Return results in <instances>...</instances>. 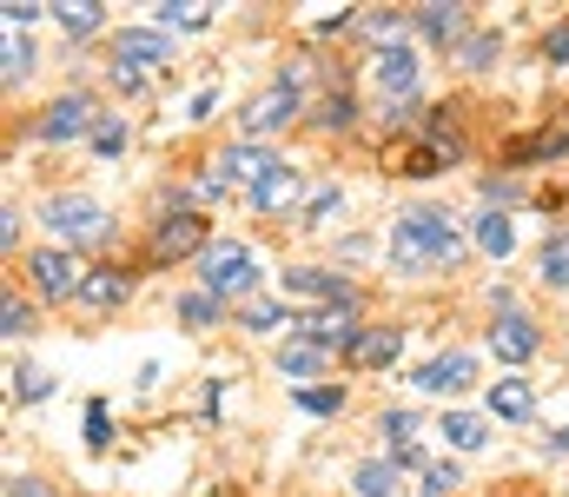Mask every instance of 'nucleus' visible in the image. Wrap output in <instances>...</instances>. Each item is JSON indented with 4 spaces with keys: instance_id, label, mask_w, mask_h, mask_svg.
Returning a JSON list of instances; mask_svg holds the SVG:
<instances>
[{
    "instance_id": "f257e3e1",
    "label": "nucleus",
    "mask_w": 569,
    "mask_h": 497,
    "mask_svg": "<svg viewBox=\"0 0 569 497\" xmlns=\"http://www.w3.org/2000/svg\"><path fill=\"white\" fill-rule=\"evenodd\" d=\"M27 272H33V292H40V299L67 306V299L87 292V272H93V266H80V252H67V246H33V252H27Z\"/></svg>"
},
{
    "instance_id": "f03ea898",
    "label": "nucleus",
    "mask_w": 569,
    "mask_h": 497,
    "mask_svg": "<svg viewBox=\"0 0 569 497\" xmlns=\"http://www.w3.org/2000/svg\"><path fill=\"white\" fill-rule=\"evenodd\" d=\"M252 279H259V259H252V246H239V239H226V246H212V252L199 259V286L219 292V299H246Z\"/></svg>"
},
{
    "instance_id": "7ed1b4c3",
    "label": "nucleus",
    "mask_w": 569,
    "mask_h": 497,
    "mask_svg": "<svg viewBox=\"0 0 569 497\" xmlns=\"http://www.w3.org/2000/svg\"><path fill=\"white\" fill-rule=\"evenodd\" d=\"M192 252H199V259L212 252V246H206V219H199L192 206H186V212H166V219L152 226L146 259H152V266H179V259H192Z\"/></svg>"
},
{
    "instance_id": "20e7f679",
    "label": "nucleus",
    "mask_w": 569,
    "mask_h": 497,
    "mask_svg": "<svg viewBox=\"0 0 569 497\" xmlns=\"http://www.w3.org/2000/svg\"><path fill=\"white\" fill-rule=\"evenodd\" d=\"M358 312H365V299H358V292H345V299H331V306H318V312H311V319H305V338H318V345H331V351H351V345H358Z\"/></svg>"
},
{
    "instance_id": "39448f33",
    "label": "nucleus",
    "mask_w": 569,
    "mask_h": 497,
    "mask_svg": "<svg viewBox=\"0 0 569 497\" xmlns=\"http://www.w3.org/2000/svg\"><path fill=\"white\" fill-rule=\"evenodd\" d=\"M33 133H40V140H80V133H100V127H93V100H87V93H60V100L33 120Z\"/></svg>"
},
{
    "instance_id": "423d86ee",
    "label": "nucleus",
    "mask_w": 569,
    "mask_h": 497,
    "mask_svg": "<svg viewBox=\"0 0 569 497\" xmlns=\"http://www.w3.org/2000/svg\"><path fill=\"white\" fill-rule=\"evenodd\" d=\"M47 226L60 239H100L107 232V212L93 199H80V192H60V199H47Z\"/></svg>"
},
{
    "instance_id": "0eeeda50",
    "label": "nucleus",
    "mask_w": 569,
    "mask_h": 497,
    "mask_svg": "<svg viewBox=\"0 0 569 497\" xmlns=\"http://www.w3.org/2000/svg\"><path fill=\"white\" fill-rule=\"evenodd\" d=\"M411 226H418V239H425L430 266H457L463 259V232L450 226V212H437V206H425V212H405Z\"/></svg>"
},
{
    "instance_id": "6e6552de",
    "label": "nucleus",
    "mask_w": 569,
    "mask_h": 497,
    "mask_svg": "<svg viewBox=\"0 0 569 497\" xmlns=\"http://www.w3.org/2000/svg\"><path fill=\"white\" fill-rule=\"evenodd\" d=\"M537 345H543V331H537V319H523V312H503V319L490 326V351H497L503 365L537 358Z\"/></svg>"
},
{
    "instance_id": "1a4fd4ad",
    "label": "nucleus",
    "mask_w": 569,
    "mask_h": 497,
    "mask_svg": "<svg viewBox=\"0 0 569 497\" xmlns=\"http://www.w3.org/2000/svg\"><path fill=\"white\" fill-rule=\"evenodd\" d=\"M371 73H378V93H385V100H411V87H418V53H411V47H378Z\"/></svg>"
},
{
    "instance_id": "9d476101",
    "label": "nucleus",
    "mask_w": 569,
    "mask_h": 497,
    "mask_svg": "<svg viewBox=\"0 0 569 497\" xmlns=\"http://www.w3.org/2000/svg\"><path fill=\"white\" fill-rule=\"evenodd\" d=\"M291 113H298V87H291V73H284L279 87H266L239 120H246V133H272V127H284Z\"/></svg>"
},
{
    "instance_id": "9b49d317",
    "label": "nucleus",
    "mask_w": 569,
    "mask_h": 497,
    "mask_svg": "<svg viewBox=\"0 0 569 497\" xmlns=\"http://www.w3.org/2000/svg\"><path fill=\"white\" fill-rule=\"evenodd\" d=\"M127 292H133V272H127V266H93V272H87L80 306H87V312H113Z\"/></svg>"
},
{
    "instance_id": "f8f14e48",
    "label": "nucleus",
    "mask_w": 569,
    "mask_h": 497,
    "mask_svg": "<svg viewBox=\"0 0 569 497\" xmlns=\"http://www.w3.org/2000/svg\"><path fill=\"white\" fill-rule=\"evenodd\" d=\"M563 153H569V113H563V120H550L543 133H530V140H510V147H503V160H510V166H523V160H563Z\"/></svg>"
},
{
    "instance_id": "ddd939ff",
    "label": "nucleus",
    "mask_w": 569,
    "mask_h": 497,
    "mask_svg": "<svg viewBox=\"0 0 569 497\" xmlns=\"http://www.w3.org/2000/svg\"><path fill=\"white\" fill-rule=\"evenodd\" d=\"M331 358H338V351H331V345H318V338H305V331L279 345V371H284V378H318Z\"/></svg>"
},
{
    "instance_id": "4468645a",
    "label": "nucleus",
    "mask_w": 569,
    "mask_h": 497,
    "mask_svg": "<svg viewBox=\"0 0 569 497\" xmlns=\"http://www.w3.org/2000/svg\"><path fill=\"white\" fill-rule=\"evenodd\" d=\"M279 166H284V160H272L266 147H226V153H219V172H226V179H246L252 192H259V186H266Z\"/></svg>"
},
{
    "instance_id": "2eb2a0df",
    "label": "nucleus",
    "mask_w": 569,
    "mask_h": 497,
    "mask_svg": "<svg viewBox=\"0 0 569 497\" xmlns=\"http://www.w3.org/2000/svg\"><path fill=\"white\" fill-rule=\"evenodd\" d=\"M411 20H418V33H425V40H437V47H457V40L470 33V13H463V7H443V0L418 7Z\"/></svg>"
},
{
    "instance_id": "dca6fc26",
    "label": "nucleus",
    "mask_w": 569,
    "mask_h": 497,
    "mask_svg": "<svg viewBox=\"0 0 569 497\" xmlns=\"http://www.w3.org/2000/svg\"><path fill=\"white\" fill-rule=\"evenodd\" d=\"M345 365H358V371L398 365V326H365V331H358V345L345 351Z\"/></svg>"
},
{
    "instance_id": "f3484780",
    "label": "nucleus",
    "mask_w": 569,
    "mask_h": 497,
    "mask_svg": "<svg viewBox=\"0 0 569 497\" xmlns=\"http://www.w3.org/2000/svg\"><path fill=\"white\" fill-rule=\"evenodd\" d=\"M284 299H318V306H331V299H345V279L325 272V266H291V272H284Z\"/></svg>"
},
{
    "instance_id": "a211bd4d",
    "label": "nucleus",
    "mask_w": 569,
    "mask_h": 497,
    "mask_svg": "<svg viewBox=\"0 0 569 497\" xmlns=\"http://www.w3.org/2000/svg\"><path fill=\"white\" fill-rule=\"evenodd\" d=\"M470 378H477L470 351H443V358H430L425 371H418V391H463Z\"/></svg>"
},
{
    "instance_id": "6ab92c4d",
    "label": "nucleus",
    "mask_w": 569,
    "mask_h": 497,
    "mask_svg": "<svg viewBox=\"0 0 569 497\" xmlns=\"http://www.w3.org/2000/svg\"><path fill=\"white\" fill-rule=\"evenodd\" d=\"M172 60V40L166 33H152V27H133V33H120V67H166Z\"/></svg>"
},
{
    "instance_id": "aec40b11",
    "label": "nucleus",
    "mask_w": 569,
    "mask_h": 497,
    "mask_svg": "<svg viewBox=\"0 0 569 497\" xmlns=\"http://www.w3.org/2000/svg\"><path fill=\"white\" fill-rule=\"evenodd\" d=\"M298 199H305V172H298V166H279V172L252 192L259 212H284V206H298Z\"/></svg>"
},
{
    "instance_id": "412c9836",
    "label": "nucleus",
    "mask_w": 569,
    "mask_h": 497,
    "mask_svg": "<svg viewBox=\"0 0 569 497\" xmlns=\"http://www.w3.org/2000/svg\"><path fill=\"white\" fill-rule=\"evenodd\" d=\"M443 153L430 147V140H418V147H391V172H405V179H430V172H443Z\"/></svg>"
},
{
    "instance_id": "4be33fe9",
    "label": "nucleus",
    "mask_w": 569,
    "mask_h": 497,
    "mask_svg": "<svg viewBox=\"0 0 569 497\" xmlns=\"http://www.w3.org/2000/svg\"><path fill=\"white\" fill-rule=\"evenodd\" d=\"M391 266H398V272H425L430 266V252H425V239H418L411 219H398V232H391Z\"/></svg>"
},
{
    "instance_id": "5701e85b",
    "label": "nucleus",
    "mask_w": 569,
    "mask_h": 497,
    "mask_svg": "<svg viewBox=\"0 0 569 497\" xmlns=\"http://www.w3.org/2000/svg\"><path fill=\"white\" fill-rule=\"evenodd\" d=\"M53 20H60L73 40H87V33L107 27V7H93V0H67V7H53Z\"/></svg>"
},
{
    "instance_id": "b1692460",
    "label": "nucleus",
    "mask_w": 569,
    "mask_h": 497,
    "mask_svg": "<svg viewBox=\"0 0 569 497\" xmlns=\"http://www.w3.org/2000/svg\"><path fill=\"white\" fill-rule=\"evenodd\" d=\"M351 485H358V497H398V491H405L391 458H371V465H358V478H351Z\"/></svg>"
},
{
    "instance_id": "393cba45",
    "label": "nucleus",
    "mask_w": 569,
    "mask_h": 497,
    "mask_svg": "<svg viewBox=\"0 0 569 497\" xmlns=\"http://www.w3.org/2000/svg\"><path fill=\"white\" fill-rule=\"evenodd\" d=\"M477 246H483L490 259H510V246H517V226H510L503 212H483V219H477Z\"/></svg>"
},
{
    "instance_id": "a878e982",
    "label": "nucleus",
    "mask_w": 569,
    "mask_h": 497,
    "mask_svg": "<svg viewBox=\"0 0 569 497\" xmlns=\"http://www.w3.org/2000/svg\"><path fill=\"white\" fill-rule=\"evenodd\" d=\"M530 405H537V398H530V385H523V378L490 385V411H497V418H530Z\"/></svg>"
},
{
    "instance_id": "bb28decb",
    "label": "nucleus",
    "mask_w": 569,
    "mask_h": 497,
    "mask_svg": "<svg viewBox=\"0 0 569 497\" xmlns=\"http://www.w3.org/2000/svg\"><path fill=\"white\" fill-rule=\"evenodd\" d=\"M537 279H543L550 292H563V286H569V232H557V239L543 246V259H537Z\"/></svg>"
},
{
    "instance_id": "cd10ccee",
    "label": "nucleus",
    "mask_w": 569,
    "mask_h": 497,
    "mask_svg": "<svg viewBox=\"0 0 569 497\" xmlns=\"http://www.w3.org/2000/svg\"><path fill=\"white\" fill-rule=\"evenodd\" d=\"M179 319H186L192 331H212V326H219V292H206V286H192V292L179 299Z\"/></svg>"
},
{
    "instance_id": "c85d7f7f",
    "label": "nucleus",
    "mask_w": 569,
    "mask_h": 497,
    "mask_svg": "<svg viewBox=\"0 0 569 497\" xmlns=\"http://www.w3.org/2000/svg\"><path fill=\"white\" fill-rule=\"evenodd\" d=\"M298 411H311V418L345 411V385H298Z\"/></svg>"
},
{
    "instance_id": "c756f323",
    "label": "nucleus",
    "mask_w": 569,
    "mask_h": 497,
    "mask_svg": "<svg viewBox=\"0 0 569 497\" xmlns=\"http://www.w3.org/2000/svg\"><path fill=\"white\" fill-rule=\"evenodd\" d=\"M437 431H443V438H450L457 451H477V445L490 438V431H483V418H470V411H450V418H443Z\"/></svg>"
},
{
    "instance_id": "7c9ffc66",
    "label": "nucleus",
    "mask_w": 569,
    "mask_h": 497,
    "mask_svg": "<svg viewBox=\"0 0 569 497\" xmlns=\"http://www.w3.org/2000/svg\"><path fill=\"white\" fill-rule=\"evenodd\" d=\"M311 120H318V127H351V120H358V107H351V93H325Z\"/></svg>"
},
{
    "instance_id": "2f4dec72",
    "label": "nucleus",
    "mask_w": 569,
    "mask_h": 497,
    "mask_svg": "<svg viewBox=\"0 0 569 497\" xmlns=\"http://www.w3.org/2000/svg\"><path fill=\"white\" fill-rule=\"evenodd\" d=\"M0 331H7V338H20V331H33V306H27L20 292H7V306H0Z\"/></svg>"
},
{
    "instance_id": "473e14b6",
    "label": "nucleus",
    "mask_w": 569,
    "mask_h": 497,
    "mask_svg": "<svg viewBox=\"0 0 569 497\" xmlns=\"http://www.w3.org/2000/svg\"><path fill=\"white\" fill-rule=\"evenodd\" d=\"M0 73H7V87H13L20 73H33V40H20V33H7V67H0Z\"/></svg>"
},
{
    "instance_id": "72a5a7b5",
    "label": "nucleus",
    "mask_w": 569,
    "mask_h": 497,
    "mask_svg": "<svg viewBox=\"0 0 569 497\" xmlns=\"http://www.w3.org/2000/svg\"><path fill=\"white\" fill-rule=\"evenodd\" d=\"M365 27H371V40H398V47H405V33H411L418 20H405V13H371Z\"/></svg>"
},
{
    "instance_id": "f704fd0d",
    "label": "nucleus",
    "mask_w": 569,
    "mask_h": 497,
    "mask_svg": "<svg viewBox=\"0 0 569 497\" xmlns=\"http://www.w3.org/2000/svg\"><path fill=\"white\" fill-rule=\"evenodd\" d=\"M338 206H345V192H338V186H318V192H311V206H305V219H311V226H325Z\"/></svg>"
},
{
    "instance_id": "c9c22d12",
    "label": "nucleus",
    "mask_w": 569,
    "mask_h": 497,
    "mask_svg": "<svg viewBox=\"0 0 569 497\" xmlns=\"http://www.w3.org/2000/svg\"><path fill=\"white\" fill-rule=\"evenodd\" d=\"M47 391H53L47 371H13V398H20V405H33V398H47Z\"/></svg>"
},
{
    "instance_id": "e433bc0d",
    "label": "nucleus",
    "mask_w": 569,
    "mask_h": 497,
    "mask_svg": "<svg viewBox=\"0 0 569 497\" xmlns=\"http://www.w3.org/2000/svg\"><path fill=\"white\" fill-rule=\"evenodd\" d=\"M457 485H463V471H457V465H430V471H425V497H450Z\"/></svg>"
},
{
    "instance_id": "4c0bfd02",
    "label": "nucleus",
    "mask_w": 569,
    "mask_h": 497,
    "mask_svg": "<svg viewBox=\"0 0 569 497\" xmlns=\"http://www.w3.org/2000/svg\"><path fill=\"white\" fill-rule=\"evenodd\" d=\"M239 319H246V331H272L284 319L279 306H272V299H252V306H246V312H239Z\"/></svg>"
},
{
    "instance_id": "58836bf2",
    "label": "nucleus",
    "mask_w": 569,
    "mask_h": 497,
    "mask_svg": "<svg viewBox=\"0 0 569 497\" xmlns=\"http://www.w3.org/2000/svg\"><path fill=\"white\" fill-rule=\"evenodd\" d=\"M411 431H418V418H411V411H385V438H391V451H405V445H411Z\"/></svg>"
},
{
    "instance_id": "ea45409f",
    "label": "nucleus",
    "mask_w": 569,
    "mask_h": 497,
    "mask_svg": "<svg viewBox=\"0 0 569 497\" xmlns=\"http://www.w3.org/2000/svg\"><path fill=\"white\" fill-rule=\"evenodd\" d=\"M497 47H503L497 33H477V40L463 47V67H490V60H497Z\"/></svg>"
},
{
    "instance_id": "a19ab883",
    "label": "nucleus",
    "mask_w": 569,
    "mask_h": 497,
    "mask_svg": "<svg viewBox=\"0 0 569 497\" xmlns=\"http://www.w3.org/2000/svg\"><path fill=\"white\" fill-rule=\"evenodd\" d=\"M543 53H550L557 67H569V20H557V27L543 33Z\"/></svg>"
},
{
    "instance_id": "79ce46f5",
    "label": "nucleus",
    "mask_w": 569,
    "mask_h": 497,
    "mask_svg": "<svg viewBox=\"0 0 569 497\" xmlns=\"http://www.w3.org/2000/svg\"><path fill=\"white\" fill-rule=\"evenodd\" d=\"M93 147H100V153H120V147H127V127H120V120H100Z\"/></svg>"
},
{
    "instance_id": "37998d69",
    "label": "nucleus",
    "mask_w": 569,
    "mask_h": 497,
    "mask_svg": "<svg viewBox=\"0 0 569 497\" xmlns=\"http://www.w3.org/2000/svg\"><path fill=\"white\" fill-rule=\"evenodd\" d=\"M107 438H113V431H107V405H93V411H87V445L107 451Z\"/></svg>"
},
{
    "instance_id": "c03bdc74",
    "label": "nucleus",
    "mask_w": 569,
    "mask_h": 497,
    "mask_svg": "<svg viewBox=\"0 0 569 497\" xmlns=\"http://www.w3.org/2000/svg\"><path fill=\"white\" fill-rule=\"evenodd\" d=\"M33 20H40L33 0H13V7H7V33H20V27H33Z\"/></svg>"
},
{
    "instance_id": "a18cd8bd",
    "label": "nucleus",
    "mask_w": 569,
    "mask_h": 497,
    "mask_svg": "<svg viewBox=\"0 0 569 497\" xmlns=\"http://www.w3.org/2000/svg\"><path fill=\"white\" fill-rule=\"evenodd\" d=\"M166 27H206V13H186V7H159Z\"/></svg>"
},
{
    "instance_id": "49530a36",
    "label": "nucleus",
    "mask_w": 569,
    "mask_h": 497,
    "mask_svg": "<svg viewBox=\"0 0 569 497\" xmlns=\"http://www.w3.org/2000/svg\"><path fill=\"white\" fill-rule=\"evenodd\" d=\"M7 497H47V485H40V478H27V471H20V478H7Z\"/></svg>"
},
{
    "instance_id": "de8ad7c7",
    "label": "nucleus",
    "mask_w": 569,
    "mask_h": 497,
    "mask_svg": "<svg viewBox=\"0 0 569 497\" xmlns=\"http://www.w3.org/2000/svg\"><path fill=\"white\" fill-rule=\"evenodd\" d=\"M13 239H20V212H13V206H7V212H0V246H7V252H13Z\"/></svg>"
},
{
    "instance_id": "09e8293b",
    "label": "nucleus",
    "mask_w": 569,
    "mask_h": 497,
    "mask_svg": "<svg viewBox=\"0 0 569 497\" xmlns=\"http://www.w3.org/2000/svg\"><path fill=\"white\" fill-rule=\"evenodd\" d=\"M113 87H127V93H140V87H146V73H140V67H113Z\"/></svg>"
},
{
    "instance_id": "8fccbe9b",
    "label": "nucleus",
    "mask_w": 569,
    "mask_h": 497,
    "mask_svg": "<svg viewBox=\"0 0 569 497\" xmlns=\"http://www.w3.org/2000/svg\"><path fill=\"white\" fill-rule=\"evenodd\" d=\"M557 451H569V425H563V431H557Z\"/></svg>"
}]
</instances>
